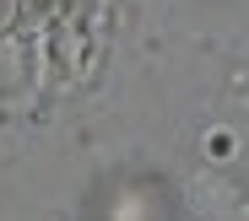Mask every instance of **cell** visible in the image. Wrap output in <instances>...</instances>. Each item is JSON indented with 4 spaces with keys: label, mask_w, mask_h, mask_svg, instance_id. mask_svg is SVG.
<instances>
[{
    "label": "cell",
    "mask_w": 249,
    "mask_h": 221,
    "mask_svg": "<svg viewBox=\"0 0 249 221\" xmlns=\"http://www.w3.org/2000/svg\"><path fill=\"white\" fill-rule=\"evenodd\" d=\"M212 157H233V135H212Z\"/></svg>",
    "instance_id": "6da1fadb"
}]
</instances>
